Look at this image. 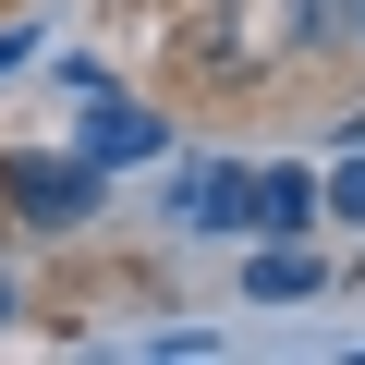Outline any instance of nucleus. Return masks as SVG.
Here are the masks:
<instances>
[{"mask_svg":"<svg viewBox=\"0 0 365 365\" xmlns=\"http://www.w3.org/2000/svg\"><path fill=\"white\" fill-rule=\"evenodd\" d=\"M244 292H256V304H292V292H317V256H304V244H268V256L244 268Z\"/></svg>","mask_w":365,"mask_h":365,"instance_id":"nucleus-5","label":"nucleus"},{"mask_svg":"<svg viewBox=\"0 0 365 365\" xmlns=\"http://www.w3.org/2000/svg\"><path fill=\"white\" fill-rule=\"evenodd\" d=\"M292 25L317 49H365V0H292Z\"/></svg>","mask_w":365,"mask_h":365,"instance_id":"nucleus-6","label":"nucleus"},{"mask_svg":"<svg viewBox=\"0 0 365 365\" xmlns=\"http://www.w3.org/2000/svg\"><path fill=\"white\" fill-rule=\"evenodd\" d=\"M86 195H98L86 158H25V170H13V207H37V220H73Z\"/></svg>","mask_w":365,"mask_h":365,"instance_id":"nucleus-1","label":"nucleus"},{"mask_svg":"<svg viewBox=\"0 0 365 365\" xmlns=\"http://www.w3.org/2000/svg\"><path fill=\"white\" fill-rule=\"evenodd\" d=\"M146 146H158L146 110H98V122H86V170H122V158H146Z\"/></svg>","mask_w":365,"mask_h":365,"instance_id":"nucleus-4","label":"nucleus"},{"mask_svg":"<svg viewBox=\"0 0 365 365\" xmlns=\"http://www.w3.org/2000/svg\"><path fill=\"white\" fill-rule=\"evenodd\" d=\"M317 207H341V220H365V146H353V170L329 182V195H317Z\"/></svg>","mask_w":365,"mask_h":365,"instance_id":"nucleus-7","label":"nucleus"},{"mask_svg":"<svg viewBox=\"0 0 365 365\" xmlns=\"http://www.w3.org/2000/svg\"><path fill=\"white\" fill-rule=\"evenodd\" d=\"M244 182H256V170H232V158L182 170V220H207V232H244Z\"/></svg>","mask_w":365,"mask_h":365,"instance_id":"nucleus-3","label":"nucleus"},{"mask_svg":"<svg viewBox=\"0 0 365 365\" xmlns=\"http://www.w3.org/2000/svg\"><path fill=\"white\" fill-rule=\"evenodd\" d=\"M304 220H317V182H304V170H256V182H244V232H280V244H292Z\"/></svg>","mask_w":365,"mask_h":365,"instance_id":"nucleus-2","label":"nucleus"}]
</instances>
